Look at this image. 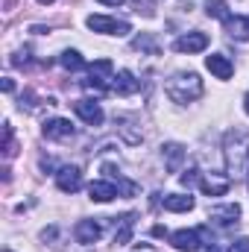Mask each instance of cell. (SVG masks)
<instances>
[{"label":"cell","instance_id":"d4e9b609","mask_svg":"<svg viewBox=\"0 0 249 252\" xmlns=\"http://www.w3.org/2000/svg\"><path fill=\"white\" fill-rule=\"evenodd\" d=\"M3 156L12 158L15 156V141H12V124H3Z\"/></svg>","mask_w":249,"mask_h":252},{"label":"cell","instance_id":"5bb4252c","mask_svg":"<svg viewBox=\"0 0 249 252\" xmlns=\"http://www.w3.org/2000/svg\"><path fill=\"white\" fill-rule=\"evenodd\" d=\"M199 188H202V193L205 196H223V193H229V188H232V176H202L199 179Z\"/></svg>","mask_w":249,"mask_h":252},{"label":"cell","instance_id":"83f0119b","mask_svg":"<svg viewBox=\"0 0 249 252\" xmlns=\"http://www.w3.org/2000/svg\"><path fill=\"white\" fill-rule=\"evenodd\" d=\"M229 252H249V238H238V241L229 247Z\"/></svg>","mask_w":249,"mask_h":252},{"label":"cell","instance_id":"f1b7e54d","mask_svg":"<svg viewBox=\"0 0 249 252\" xmlns=\"http://www.w3.org/2000/svg\"><path fill=\"white\" fill-rule=\"evenodd\" d=\"M3 91H6V94H12V91H15V82H12V79H9V76H6V79H3Z\"/></svg>","mask_w":249,"mask_h":252},{"label":"cell","instance_id":"d590c367","mask_svg":"<svg viewBox=\"0 0 249 252\" xmlns=\"http://www.w3.org/2000/svg\"><path fill=\"white\" fill-rule=\"evenodd\" d=\"M3 252H12V250H3Z\"/></svg>","mask_w":249,"mask_h":252},{"label":"cell","instance_id":"52a82bcc","mask_svg":"<svg viewBox=\"0 0 249 252\" xmlns=\"http://www.w3.org/2000/svg\"><path fill=\"white\" fill-rule=\"evenodd\" d=\"M205 47H208V35L199 32V30H193V32H187V35H179V38L173 41V50H176V53H202Z\"/></svg>","mask_w":249,"mask_h":252},{"label":"cell","instance_id":"603a6c76","mask_svg":"<svg viewBox=\"0 0 249 252\" xmlns=\"http://www.w3.org/2000/svg\"><path fill=\"white\" fill-rule=\"evenodd\" d=\"M205 12H208L211 18H220V21L232 18V15H229V6H226V0H205Z\"/></svg>","mask_w":249,"mask_h":252},{"label":"cell","instance_id":"4316f807","mask_svg":"<svg viewBox=\"0 0 249 252\" xmlns=\"http://www.w3.org/2000/svg\"><path fill=\"white\" fill-rule=\"evenodd\" d=\"M30 62V47H24V50H18L15 56H12V64L15 67H21V64H27Z\"/></svg>","mask_w":249,"mask_h":252},{"label":"cell","instance_id":"8fae6325","mask_svg":"<svg viewBox=\"0 0 249 252\" xmlns=\"http://www.w3.org/2000/svg\"><path fill=\"white\" fill-rule=\"evenodd\" d=\"M41 132H44L47 141H70V138H73V124L64 121V118H53V121L44 124Z\"/></svg>","mask_w":249,"mask_h":252},{"label":"cell","instance_id":"cb8c5ba5","mask_svg":"<svg viewBox=\"0 0 249 252\" xmlns=\"http://www.w3.org/2000/svg\"><path fill=\"white\" fill-rule=\"evenodd\" d=\"M115 124H118V129L124 132V138L129 141V144H138L141 141V132H132V121H126V118H115Z\"/></svg>","mask_w":249,"mask_h":252},{"label":"cell","instance_id":"1f68e13d","mask_svg":"<svg viewBox=\"0 0 249 252\" xmlns=\"http://www.w3.org/2000/svg\"><path fill=\"white\" fill-rule=\"evenodd\" d=\"M208 252H223V247H217V244H208Z\"/></svg>","mask_w":249,"mask_h":252},{"label":"cell","instance_id":"d6a6232c","mask_svg":"<svg viewBox=\"0 0 249 252\" xmlns=\"http://www.w3.org/2000/svg\"><path fill=\"white\" fill-rule=\"evenodd\" d=\"M244 112L249 115V94H247V100H244Z\"/></svg>","mask_w":249,"mask_h":252},{"label":"cell","instance_id":"f546056e","mask_svg":"<svg viewBox=\"0 0 249 252\" xmlns=\"http://www.w3.org/2000/svg\"><path fill=\"white\" fill-rule=\"evenodd\" d=\"M153 235H156V238H164L167 232H164V226H156V229H153Z\"/></svg>","mask_w":249,"mask_h":252},{"label":"cell","instance_id":"7c38bea8","mask_svg":"<svg viewBox=\"0 0 249 252\" xmlns=\"http://www.w3.org/2000/svg\"><path fill=\"white\" fill-rule=\"evenodd\" d=\"M100 235H103V229H100V223H97V220H79V223H76V229H73V238H76L82 247L97 244V241H100Z\"/></svg>","mask_w":249,"mask_h":252},{"label":"cell","instance_id":"2e32d148","mask_svg":"<svg viewBox=\"0 0 249 252\" xmlns=\"http://www.w3.org/2000/svg\"><path fill=\"white\" fill-rule=\"evenodd\" d=\"M100 170L106 173V179H109V182H115V185H118L121 196H135V193H138V185H135V182H129V179H124V176H121V170H118L112 161H106Z\"/></svg>","mask_w":249,"mask_h":252},{"label":"cell","instance_id":"e575fe53","mask_svg":"<svg viewBox=\"0 0 249 252\" xmlns=\"http://www.w3.org/2000/svg\"><path fill=\"white\" fill-rule=\"evenodd\" d=\"M144 252H153V250H150V247H144Z\"/></svg>","mask_w":249,"mask_h":252},{"label":"cell","instance_id":"ba28073f","mask_svg":"<svg viewBox=\"0 0 249 252\" xmlns=\"http://www.w3.org/2000/svg\"><path fill=\"white\" fill-rule=\"evenodd\" d=\"M56 188L62 190V193H76V190L82 188V170L79 167H59L56 170Z\"/></svg>","mask_w":249,"mask_h":252},{"label":"cell","instance_id":"6da1fadb","mask_svg":"<svg viewBox=\"0 0 249 252\" xmlns=\"http://www.w3.org/2000/svg\"><path fill=\"white\" fill-rule=\"evenodd\" d=\"M223 156H226V170L232 179H241L249 173V129L235 126L223 138Z\"/></svg>","mask_w":249,"mask_h":252},{"label":"cell","instance_id":"8992f818","mask_svg":"<svg viewBox=\"0 0 249 252\" xmlns=\"http://www.w3.org/2000/svg\"><path fill=\"white\" fill-rule=\"evenodd\" d=\"M208 220H211L217 229H235V226L241 223V205H238V202H229V205H217V208H211Z\"/></svg>","mask_w":249,"mask_h":252},{"label":"cell","instance_id":"7402d4cb","mask_svg":"<svg viewBox=\"0 0 249 252\" xmlns=\"http://www.w3.org/2000/svg\"><path fill=\"white\" fill-rule=\"evenodd\" d=\"M132 47H135V50H141V53H150V56H156V53H158V41H156L150 32L138 35V38L132 41Z\"/></svg>","mask_w":249,"mask_h":252},{"label":"cell","instance_id":"4dcf8cb0","mask_svg":"<svg viewBox=\"0 0 249 252\" xmlns=\"http://www.w3.org/2000/svg\"><path fill=\"white\" fill-rule=\"evenodd\" d=\"M97 3H103V6H121L124 0H97Z\"/></svg>","mask_w":249,"mask_h":252},{"label":"cell","instance_id":"e0dca14e","mask_svg":"<svg viewBox=\"0 0 249 252\" xmlns=\"http://www.w3.org/2000/svg\"><path fill=\"white\" fill-rule=\"evenodd\" d=\"M223 27H226V35H229V38H235V41H249V18H244V15L226 18Z\"/></svg>","mask_w":249,"mask_h":252},{"label":"cell","instance_id":"836d02e7","mask_svg":"<svg viewBox=\"0 0 249 252\" xmlns=\"http://www.w3.org/2000/svg\"><path fill=\"white\" fill-rule=\"evenodd\" d=\"M38 3H41V6H50V3H56V0H38Z\"/></svg>","mask_w":249,"mask_h":252},{"label":"cell","instance_id":"3957f363","mask_svg":"<svg viewBox=\"0 0 249 252\" xmlns=\"http://www.w3.org/2000/svg\"><path fill=\"white\" fill-rule=\"evenodd\" d=\"M109 79H115V64H112V59H97V62L88 67V79H82V88L91 91V94H97V97H103V94L112 91V82Z\"/></svg>","mask_w":249,"mask_h":252},{"label":"cell","instance_id":"d6986e66","mask_svg":"<svg viewBox=\"0 0 249 252\" xmlns=\"http://www.w3.org/2000/svg\"><path fill=\"white\" fill-rule=\"evenodd\" d=\"M161 205H164L167 211H190V208H193V196H190V193H167V196L161 199Z\"/></svg>","mask_w":249,"mask_h":252},{"label":"cell","instance_id":"484cf974","mask_svg":"<svg viewBox=\"0 0 249 252\" xmlns=\"http://www.w3.org/2000/svg\"><path fill=\"white\" fill-rule=\"evenodd\" d=\"M199 179H202V176H199V170H196V167H187V170H182V176H179V182H182L185 188H193Z\"/></svg>","mask_w":249,"mask_h":252},{"label":"cell","instance_id":"9c48e42d","mask_svg":"<svg viewBox=\"0 0 249 252\" xmlns=\"http://www.w3.org/2000/svg\"><path fill=\"white\" fill-rule=\"evenodd\" d=\"M185 156H187V150L182 144H176V141H167V144L161 147V158H164V167H167L170 173H179Z\"/></svg>","mask_w":249,"mask_h":252},{"label":"cell","instance_id":"5b68a950","mask_svg":"<svg viewBox=\"0 0 249 252\" xmlns=\"http://www.w3.org/2000/svg\"><path fill=\"white\" fill-rule=\"evenodd\" d=\"M88 30L94 32H103V35H126L132 32V27L126 21H118V18H109V15H88Z\"/></svg>","mask_w":249,"mask_h":252},{"label":"cell","instance_id":"4fadbf2b","mask_svg":"<svg viewBox=\"0 0 249 252\" xmlns=\"http://www.w3.org/2000/svg\"><path fill=\"white\" fill-rule=\"evenodd\" d=\"M138 88H141V82L135 79V73H132V70H118V73H115V79H112V91H115V94H121V97H132Z\"/></svg>","mask_w":249,"mask_h":252},{"label":"cell","instance_id":"7a4b0ae2","mask_svg":"<svg viewBox=\"0 0 249 252\" xmlns=\"http://www.w3.org/2000/svg\"><path fill=\"white\" fill-rule=\"evenodd\" d=\"M164 91H167V97H170L173 103L185 106V103H193V100L202 97V79H199V73H193V70H182V73H173V76L167 79Z\"/></svg>","mask_w":249,"mask_h":252},{"label":"cell","instance_id":"44dd1931","mask_svg":"<svg viewBox=\"0 0 249 252\" xmlns=\"http://www.w3.org/2000/svg\"><path fill=\"white\" fill-rule=\"evenodd\" d=\"M59 64H62L64 70H82L85 59L79 56V50H64L62 56H59Z\"/></svg>","mask_w":249,"mask_h":252},{"label":"cell","instance_id":"30bf717a","mask_svg":"<svg viewBox=\"0 0 249 252\" xmlns=\"http://www.w3.org/2000/svg\"><path fill=\"white\" fill-rule=\"evenodd\" d=\"M73 112H76L88 126H100L103 118H106L103 109H100V103H94V100H76V103H73Z\"/></svg>","mask_w":249,"mask_h":252},{"label":"cell","instance_id":"ffe728a7","mask_svg":"<svg viewBox=\"0 0 249 252\" xmlns=\"http://www.w3.org/2000/svg\"><path fill=\"white\" fill-rule=\"evenodd\" d=\"M132 226H135V214H124V217H121V229L115 232V244H118V247L129 244V238H132Z\"/></svg>","mask_w":249,"mask_h":252},{"label":"cell","instance_id":"9a60e30c","mask_svg":"<svg viewBox=\"0 0 249 252\" xmlns=\"http://www.w3.org/2000/svg\"><path fill=\"white\" fill-rule=\"evenodd\" d=\"M88 196L94 202H112L115 196H121V190H118L115 182H109V179H97V182L88 185Z\"/></svg>","mask_w":249,"mask_h":252},{"label":"cell","instance_id":"277c9868","mask_svg":"<svg viewBox=\"0 0 249 252\" xmlns=\"http://www.w3.org/2000/svg\"><path fill=\"white\" fill-rule=\"evenodd\" d=\"M170 244L179 252H193L199 250L202 244H211V229L208 226H199V229H179L170 235Z\"/></svg>","mask_w":249,"mask_h":252},{"label":"cell","instance_id":"ac0fdd59","mask_svg":"<svg viewBox=\"0 0 249 252\" xmlns=\"http://www.w3.org/2000/svg\"><path fill=\"white\" fill-rule=\"evenodd\" d=\"M205 67H208L217 79H229V76L235 73V64L229 62V56H223V53H211V56L205 59Z\"/></svg>","mask_w":249,"mask_h":252}]
</instances>
